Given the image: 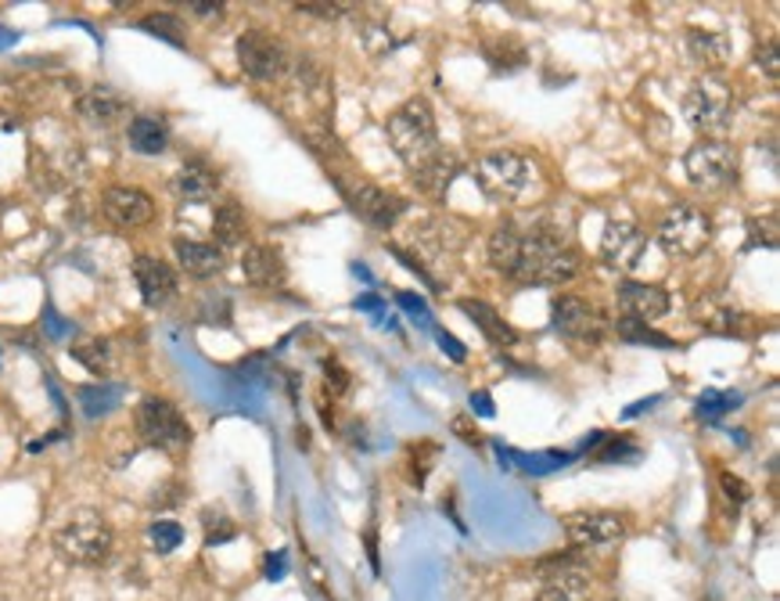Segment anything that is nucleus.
I'll return each mask as SVG.
<instances>
[{
	"instance_id": "nucleus-4",
	"label": "nucleus",
	"mask_w": 780,
	"mask_h": 601,
	"mask_svg": "<svg viewBox=\"0 0 780 601\" xmlns=\"http://www.w3.org/2000/svg\"><path fill=\"white\" fill-rule=\"evenodd\" d=\"M54 548L72 566H101L112 555V529L97 511H76L54 533Z\"/></svg>"
},
{
	"instance_id": "nucleus-33",
	"label": "nucleus",
	"mask_w": 780,
	"mask_h": 601,
	"mask_svg": "<svg viewBox=\"0 0 780 601\" xmlns=\"http://www.w3.org/2000/svg\"><path fill=\"white\" fill-rule=\"evenodd\" d=\"M201 533H206V543L216 548V543H227L238 537V526L227 519L220 508H206L201 511Z\"/></svg>"
},
{
	"instance_id": "nucleus-39",
	"label": "nucleus",
	"mask_w": 780,
	"mask_h": 601,
	"mask_svg": "<svg viewBox=\"0 0 780 601\" xmlns=\"http://www.w3.org/2000/svg\"><path fill=\"white\" fill-rule=\"evenodd\" d=\"M641 450L633 447V439H612L609 447L597 454V462H637Z\"/></svg>"
},
{
	"instance_id": "nucleus-49",
	"label": "nucleus",
	"mask_w": 780,
	"mask_h": 601,
	"mask_svg": "<svg viewBox=\"0 0 780 601\" xmlns=\"http://www.w3.org/2000/svg\"><path fill=\"white\" fill-rule=\"evenodd\" d=\"M191 8L198 11L201 19H206V15H220V11H223V4H201V0H191Z\"/></svg>"
},
{
	"instance_id": "nucleus-47",
	"label": "nucleus",
	"mask_w": 780,
	"mask_h": 601,
	"mask_svg": "<svg viewBox=\"0 0 780 601\" xmlns=\"http://www.w3.org/2000/svg\"><path fill=\"white\" fill-rule=\"evenodd\" d=\"M439 342H443V350L454 353V361H465V346H460L454 335H439Z\"/></svg>"
},
{
	"instance_id": "nucleus-42",
	"label": "nucleus",
	"mask_w": 780,
	"mask_h": 601,
	"mask_svg": "<svg viewBox=\"0 0 780 601\" xmlns=\"http://www.w3.org/2000/svg\"><path fill=\"white\" fill-rule=\"evenodd\" d=\"M43 328H48V335L51 339H65L72 332V324L65 318H58L54 307H43Z\"/></svg>"
},
{
	"instance_id": "nucleus-38",
	"label": "nucleus",
	"mask_w": 780,
	"mask_h": 601,
	"mask_svg": "<svg viewBox=\"0 0 780 601\" xmlns=\"http://www.w3.org/2000/svg\"><path fill=\"white\" fill-rule=\"evenodd\" d=\"M201 321L206 324H230V299L227 296H206V303H201Z\"/></svg>"
},
{
	"instance_id": "nucleus-13",
	"label": "nucleus",
	"mask_w": 780,
	"mask_h": 601,
	"mask_svg": "<svg viewBox=\"0 0 780 601\" xmlns=\"http://www.w3.org/2000/svg\"><path fill=\"white\" fill-rule=\"evenodd\" d=\"M647 249V238L630 217H612L601 231V260L612 270H633Z\"/></svg>"
},
{
	"instance_id": "nucleus-27",
	"label": "nucleus",
	"mask_w": 780,
	"mask_h": 601,
	"mask_svg": "<svg viewBox=\"0 0 780 601\" xmlns=\"http://www.w3.org/2000/svg\"><path fill=\"white\" fill-rule=\"evenodd\" d=\"M537 601H590L586 572H558V577H547Z\"/></svg>"
},
{
	"instance_id": "nucleus-7",
	"label": "nucleus",
	"mask_w": 780,
	"mask_h": 601,
	"mask_svg": "<svg viewBox=\"0 0 780 601\" xmlns=\"http://www.w3.org/2000/svg\"><path fill=\"white\" fill-rule=\"evenodd\" d=\"M680 112H684V120L695 134H705V137L724 134L730 126V116H734L730 87L719 76H701L695 87L684 94Z\"/></svg>"
},
{
	"instance_id": "nucleus-19",
	"label": "nucleus",
	"mask_w": 780,
	"mask_h": 601,
	"mask_svg": "<svg viewBox=\"0 0 780 601\" xmlns=\"http://www.w3.org/2000/svg\"><path fill=\"white\" fill-rule=\"evenodd\" d=\"M173 252H177V263L184 274H191L198 281L216 278L227 267V256L220 246H209V241H195V238H177L173 241Z\"/></svg>"
},
{
	"instance_id": "nucleus-46",
	"label": "nucleus",
	"mask_w": 780,
	"mask_h": 601,
	"mask_svg": "<svg viewBox=\"0 0 780 601\" xmlns=\"http://www.w3.org/2000/svg\"><path fill=\"white\" fill-rule=\"evenodd\" d=\"M267 577H270V580L284 577V551H278V555H267Z\"/></svg>"
},
{
	"instance_id": "nucleus-28",
	"label": "nucleus",
	"mask_w": 780,
	"mask_h": 601,
	"mask_svg": "<svg viewBox=\"0 0 780 601\" xmlns=\"http://www.w3.org/2000/svg\"><path fill=\"white\" fill-rule=\"evenodd\" d=\"M72 356H76V364L91 371V375H108V371L115 367L112 342L108 339H97V335L72 342Z\"/></svg>"
},
{
	"instance_id": "nucleus-10",
	"label": "nucleus",
	"mask_w": 780,
	"mask_h": 601,
	"mask_svg": "<svg viewBox=\"0 0 780 601\" xmlns=\"http://www.w3.org/2000/svg\"><path fill=\"white\" fill-rule=\"evenodd\" d=\"M238 65L241 73L256 80V83H273L288 73V48L281 44V37H273L267 30H249L238 37Z\"/></svg>"
},
{
	"instance_id": "nucleus-8",
	"label": "nucleus",
	"mask_w": 780,
	"mask_h": 601,
	"mask_svg": "<svg viewBox=\"0 0 780 601\" xmlns=\"http://www.w3.org/2000/svg\"><path fill=\"white\" fill-rule=\"evenodd\" d=\"M658 249L673 260H690L698 256L713 238V224L695 206H673L658 224Z\"/></svg>"
},
{
	"instance_id": "nucleus-16",
	"label": "nucleus",
	"mask_w": 780,
	"mask_h": 601,
	"mask_svg": "<svg viewBox=\"0 0 780 601\" xmlns=\"http://www.w3.org/2000/svg\"><path fill=\"white\" fill-rule=\"evenodd\" d=\"M460 169H465L460 155L439 145L431 155H425V159L417 163V166H410V180H414V188L422 191V195H428V198H436V203H443L446 191H450V184L460 177Z\"/></svg>"
},
{
	"instance_id": "nucleus-18",
	"label": "nucleus",
	"mask_w": 780,
	"mask_h": 601,
	"mask_svg": "<svg viewBox=\"0 0 780 601\" xmlns=\"http://www.w3.org/2000/svg\"><path fill=\"white\" fill-rule=\"evenodd\" d=\"M241 274L252 289H263V292H278L281 284L288 281V267H284V256L281 249L273 246H249L241 256Z\"/></svg>"
},
{
	"instance_id": "nucleus-1",
	"label": "nucleus",
	"mask_w": 780,
	"mask_h": 601,
	"mask_svg": "<svg viewBox=\"0 0 780 601\" xmlns=\"http://www.w3.org/2000/svg\"><path fill=\"white\" fill-rule=\"evenodd\" d=\"M489 263L497 274L537 289L565 284L580 274V252L551 224H537L529 231L518 224H500L489 235Z\"/></svg>"
},
{
	"instance_id": "nucleus-34",
	"label": "nucleus",
	"mask_w": 780,
	"mask_h": 601,
	"mask_svg": "<svg viewBox=\"0 0 780 601\" xmlns=\"http://www.w3.org/2000/svg\"><path fill=\"white\" fill-rule=\"evenodd\" d=\"M148 540H152V548H155L158 555H169V551L180 548L184 529H180V522H169V519L152 522V526H148Z\"/></svg>"
},
{
	"instance_id": "nucleus-21",
	"label": "nucleus",
	"mask_w": 780,
	"mask_h": 601,
	"mask_svg": "<svg viewBox=\"0 0 780 601\" xmlns=\"http://www.w3.org/2000/svg\"><path fill=\"white\" fill-rule=\"evenodd\" d=\"M216 188H220V177H216L212 166H206L201 159L184 163L177 169V177H173V191L187 198V203H206V198L216 195Z\"/></svg>"
},
{
	"instance_id": "nucleus-25",
	"label": "nucleus",
	"mask_w": 780,
	"mask_h": 601,
	"mask_svg": "<svg viewBox=\"0 0 780 601\" xmlns=\"http://www.w3.org/2000/svg\"><path fill=\"white\" fill-rule=\"evenodd\" d=\"M126 141L137 155H163L169 145V126L155 116H137L126 126Z\"/></svg>"
},
{
	"instance_id": "nucleus-9",
	"label": "nucleus",
	"mask_w": 780,
	"mask_h": 601,
	"mask_svg": "<svg viewBox=\"0 0 780 601\" xmlns=\"http://www.w3.org/2000/svg\"><path fill=\"white\" fill-rule=\"evenodd\" d=\"M339 191L345 198V206L353 209L356 220H364L374 231H393L399 217L407 213V198H399L396 191H385L378 184H339Z\"/></svg>"
},
{
	"instance_id": "nucleus-6",
	"label": "nucleus",
	"mask_w": 780,
	"mask_h": 601,
	"mask_svg": "<svg viewBox=\"0 0 780 601\" xmlns=\"http://www.w3.org/2000/svg\"><path fill=\"white\" fill-rule=\"evenodd\" d=\"M684 169L695 188L724 191L738 180V148L724 137H698L684 155Z\"/></svg>"
},
{
	"instance_id": "nucleus-11",
	"label": "nucleus",
	"mask_w": 780,
	"mask_h": 601,
	"mask_svg": "<svg viewBox=\"0 0 780 601\" xmlns=\"http://www.w3.org/2000/svg\"><path fill=\"white\" fill-rule=\"evenodd\" d=\"M551 324L558 335H565L572 342H590V346L612 328L609 318L583 296H558L551 303Z\"/></svg>"
},
{
	"instance_id": "nucleus-29",
	"label": "nucleus",
	"mask_w": 780,
	"mask_h": 601,
	"mask_svg": "<svg viewBox=\"0 0 780 601\" xmlns=\"http://www.w3.org/2000/svg\"><path fill=\"white\" fill-rule=\"evenodd\" d=\"M123 404V385L105 382V385H83L80 390V407L86 418H105Z\"/></svg>"
},
{
	"instance_id": "nucleus-3",
	"label": "nucleus",
	"mask_w": 780,
	"mask_h": 601,
	"mask_svg": "<svg viewBox=\"0 0 780 601\" xmlns=\"http://www.w3.org/2000/svg\"><path fill=\"white\" fill-rule=\"evenodd\" d=\"M385 134L388 145L407 166H417L439 148V131H436V116L425 97H410L407 105H399L393 116L385 120Z\"/></svg>"
},
{
	"instance_id": "nucleus-24",
	"label": "nucleus",
	"mask_w": 780,
	"mask_h": 601,
	"mask_svg": "<svg viewBox=\"0 0 780 601\" xmlns=\"http://www.w3.org/2000/svg\"><path fill=\"white\" fill-rule=\"evenodd\" d=\"M126 112V102L108 87H94L80 97V116L94 126H112Z\"/></svg>"
},
{
	"instance_id": "nucleus-20",
	"label": "nucleus",
	"mask_w": 780,
	"mask_h": 601,
	"mask_svg": "<svg viewBox=\"0 0 780 601\" xmlns=\"http://www.w3.org/2000/svg\"><path fill=\"white\" fill-rule=\"evenodd\" d=\"M460 313L471 318L475 328H479V332L489 342H493V346H514V342H518V332L500 318L493 307L486 303V299H460Z\"/></svg>"
},
{
	"instance_id": "nucleus-48",
	"label": "nucleus",
	"mask_w": 780,
	"mask_h": 601,
	"mask_svg": "<svg viewBox=\"0 0 780 601\" xmlns=\"http://www.w3.org/2000/svg\"><path fill=\"white\" fill-rule=\"evenodd\" d=\"M471 407H479L482 411V418H493V400H489V396H471Z\"/></svg>"
},
{
	"instance_id": "nucleus-26",
	"label": "nucleus",
	"mask_w": 780,
	"mask_h": 601,
	"mask_svg": "<svg viewBox=\"0 0 780 601\" xmlns=\"http://www.w3.org/2000/svg\"><path fill=\"white\" fill-rule=\"evenodd\" d=\"M705 328L713 335H727V339H752L759 332V321L748 318V313L734 310V307H716L713 313H705Z\"/></svg>"
},
{
	"instance_id": "nucleus-44",
	"label": "nucleus",
	"mask_w": 780,
	"mask_h": 601,
	"mask_svg": "<svg viewBox=\"0 0 780 601\" xmlns=\"http://www.w3.org/2000/svg\"><path fill=\"white\" fill-rule=\"evenodd\" d=\"M324 371H327V382H335V393H345L350 390V375H345V367L331 356V361H324Z\"/></svg>"
},
{
	"instance_id": "nucleus-31",
	"label": "nucleus",
	"mask_w": 780,
	"mask_h": 601,
	"mask_svg": "<svg viewBox=\"0 0 780 601\" xmlns=\"http://www.w3.org/2000/svg\"><path fill=\"white\" fill-rule=\"evenodd\" d=\"M612 328H615V335H618V339L637 342V346H658V350H673V346H676V339L662 335V332H655L652 324H641V321H626V318H618Z\"/></svg>"
},
{
	"instance_id": "nucleus-43",
	"label": "nucleus",
	"mask_w": 780,
	"mask_h": 601,
	"mask_svg": "<svg viewBox=\"0 0 780 601\" xmlns=\"http://www.w3.org/2000/svg\"><path fill=\"white\" fill-rule=\"evenodd\" d=\"M295 11L302 15H316V19H339L342 15V4H295Z\"/></svg>"
},
{
	"instance_id": "nucleus-36",
	"label": "nucleus",
	"mask_w": 780,
	"mask_h": 601,
	"mask_svg": "<svg viewBox=\"0 0 780 601\" xmlns=\"http://www.w3.org/2000/svg\"><path fill=\"white\" fill-rule=\"evenodd\" d=\"M540 572L558 577V572H583V555L580 551H554L540 562Z\"/></svg>"
},
{
	"instance_id": "nucleus-15",
	"label": "nucleus",
	"mask_w": 780,
	"mask_h": 601,
	"mask_svg": "<svg viewBox=\"0 0 780 601\" xmlns=\"http://www.w3.org/2000/svg\"><path fill=\"white\" fill-rule=\"evenodd\" d=\"M101 213H105L108 224L123 227V231H134V227L152 224L155 203H152V195H144L137 188L112 184V188H105V195H101Z\"/></svg>"
},
{
	"instance_id": "nucleus-22",
	"label": "nucleus",
	"mask_w": 780,
	"mask_h": 601,
	"mask_svg": "<svg viewBox=\"0 0 780 601\" xmlns=\"http://www.w3.org/2000/svg\"><path fill=\"white\" fill-rule=\"evenodd\" d=\"M687 54L705 69H724L730 62V40L716 30H701V25H690L687 30Z\"/></svg>"
},
{
	"instance_id": "nucleus-37",
	"label": "nucleus",
	"mask_w": 780,
	"mask_h": 601,
	"mask_svg": "<svg viewBox=\"0 0 780 601\" xmlns=\"http://www.w3.org/2000/svg\"><path fill=\"white\" fill-rule=\"evenodd\" d=\"M738 404H741L738 393H709V396L698 400V414H701V418H719V414L734 411Z\"/></svg>"
},
{
	"instance_id": "nucleus-45",
	"label": "nucleus",
	"mask_w": 780,
	"mask_h": 601,
	"mask_svg": "<svg viewBox=\"0 0 780 601\" xmlns=\"http://www.w3.org/2000/svg\"><path fill=\"white\" fill-rule=\"evenodd\" d=\"M417 450H425L428 457H436L439 454V447H436V443H431V439H422V443H417ZM425 476H428V462H417V472H414V483L417 486H425Z\"/></svg>"
},
{
	"instance_id": "nucleus-30",
	"label": "nucleus",
	"mask_w": 780,
	"mask_h": 601,
	"mask_svg": "<svg viewBox=\"0 0 780 601\" xmlns=\"http://www.w3.org/2000/svg\"><path fill=\"white\" fill-rule=\"evenodd\" d=\"M212 238L220 241V249L241 246L245 241V213L238 203H223L212 213Z\"/></svg>"
},
{
	"instance_id": "nucleus-12",
	"label": "nucleus",
	"mask_w": 780,
	"mask_h": 601,
	"mask_svg": "<svg viewBox=\"0 0 780 601\" xmlns=\"http://www.w3.org/2000/svg\"><path fill=\"white\" fill-rule=\"evenodd\" d=\"M565 526V537L575 543V548H601V543H615L626 533V519L615 511H601V508H583L572 511L561 519Z\"/></svg>"
},
{
	"instance_id": "nucleus-14",
	"label": "nucleus",
	"mask_w": 780,
	"mask_h": 601,
	"mask_svg": "<svg viewBox=\"0 0 780 601\" xmlns=\"http://www.w3.org/2000/svg\"><path fill=\"white\" fill-rule=\"evenodd\" d=\"M615 303L623 310L626 321H641V324H652L673 310L669 292L662 289V284H647V281H618Z\"/></svg>"
},
{
	"instance_id": "nucleus-2",
	"label": "nucleus",
	"mask_w": 780,
	"mask_h": 601,
	"mask_svg": "<svg viewBox=\"0 0 780 601\" xmlns=\"http://www.w3.org/2000/svg\"><path fill=\"white\" fill-rule=\"evenodd\" d=\"M479 191L497 206H514L529 198L532 184H537V166L518 152H489L471 166Z\"/></svg>"
},
{
	"instance_id": "nucleus-50",
	"label": "nucleus",
	"mask_w": 780,
	"mask_h": 601,
	"mask_svg": "<svg viewBox=\"0 0 780 601\" xmlns=\"http://www.w3.org/2000/svg\"><path fill=\"white\" fill-rule=\"evenodd\" d=\"M399 303L407 307V310H417V313H425V303L417 296H410V292H399Z\"/></svg>"
},
{
	"instance_id": "nucleus-35",
	"label": "nucleus",
	"mask_w": 780,
	"mask_h": 601,
	"mask_svg": "<svg viewBox=\"0 0 780 601\" xmlns=\"http://www.w3.org/2000/svg\"><path fill=\"white\" fill-rule=\"evenodd\" d=\"M748 241H752V246L777 249V241H780V220H777V213H767V217H752V220H748Z\"/></svg>"
},
{
	"instance_id": "nucleus-5",
	"label": "nucleus",
	"mask_w": 780,
	"mask_h": 601,
	"mask_svg": "<svg viewBox=\"0 0 780 601\" xmlns=\"http://www.w3.org/2000/svg\"><path fill=\"white\" fill-rule=\"evenodd\" d=\"M134 422H137V436L148 443L152 450H163V454H184L195 439L187 418L163 396H144L137 404Z\"/></svg>"
},
{
	"instance_id": "nucleus-40",
	"label": "nucleus",
	"mask_w": 780,
	"mask_h": 601,
	"mask_svg": "<svg viewBox=\"0 0 780 601\" xmlns=\"http://www.w3.org/2000/svg\"><path fill=\"white\" fill-rule=\"evenodd\" d=\"M719 486H724V494L730 497V505H734V511H738L745 500H748V486L741 483V479H734L730 472H724V476H719Z\"/></svg>"
},
{
	"instance_id": "nucleus-32",
	"label": "nucleus",
	"mask_w": 780,
	"mask_h": 601,
	"mask_svg": "<svg viewBox=\"0 0 780 601\" xmlns=\"http://www.w3.org/2000/svg\"><path fill=\"white\" fill-rule=\"evenodd\" d=\"M141 30L158 37V40H166V44H173V48H184L187 44V40H184V22L173 15V11H158V15L141 19Z\"/></svg>"
},
{
	"instance_id": "nucleus-23",
	"label": "nucleus",
	"mask_w": 780,
	"mask_h": 601,
	"mask_svg": "<svg viewBox=\"0 0 780 601\" xmlns=\"http://www.w3.org/2000/svg\"><path fill=\"white\" fill-rule=\"evenodd\" d=\"M482 59L489 62V69H493L497 76H503V73L511 76V73H518V69L529 65V48L518 37H493L482 44Z\"/></svg>"
},
{
	"instance_id": "nucleus-41",
	"label": "nucleus",
	"mask_w": 780,
	"mask_h": 601,
	"mask_svg": "<svg viewBox=\"0 0 780 601\" xmlns=\"http://www.w3.org/2000/svg\"><path fill=\"white\" fill-rule=\"evenodd\" d=\"M756 65H759L770 80H777V40H767V44L756 48Z\"/></svg>"
},
{
	"instance_id": "nucleus-17",
	"label": "nucleus",
	"mask_w": 780,
	"mask_h": 601,
	"mask_svg": "<svg viewBox=\"0 0 780 601\" xmlns=\"http://www.w3.org/2000/svg\"><path fill=\"white\" fill-rule=\"evenodd\" d=\"M134 281L141 289V299L148 307H166L180 289L177 270H173L166 260H158V256H137L134 260Z\"/></svg>"
}]
</instances>
